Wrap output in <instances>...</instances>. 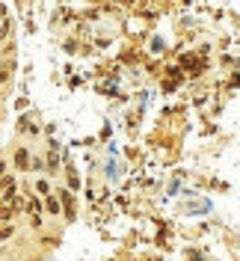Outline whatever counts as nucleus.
<instances>
[{"mask_svg": "<svg viewBox=\"0 0 240 261\" xmlns=\"http://www.w3.org/2000/svg\"><path fill=\"white\" fill-rule=\"evenodd\" d=\"M54 190H57V199L65 205V217H68V220H74V199H71V193H68L65 187H54Z\"/></svg>", "mask_w": 240, "mask_h": 261, "instance_id": "obj_1", "label": "nucleus"}, {"mask_svg": "<svg viewBox=\"0 0 240 261\" xmlns=\"http://www.w3.org/2000/svg\"><path fill=\"white\" fill-rule=\"evenodd\" d=\"M30 163H33V158L27 154V148H15V169L18 172H27Z\"/></svg>", "mask_w": 240, "mask_h": 261, "instance_id": "obj_2", "label": "nucleus"}, {"mask_svg": "<svg viewBox=\"0 0 240 261\" xmlns=\"http://www.w3.org/2000/svg\"><path fill=\"white\" fill-rule=\"evenodd\" d=\"M45 211H48V214H54V217H57V214L63 211V202H60L57 196H48V199H45Z\"/></svg>", "mask_w": 240, "mask_h": 261, "instance_id": "obj_3", "label": "nucleus"}, {"mask_svg": "<svg viewBox=\"0 0 240 261\" xmlns=\"http://www.w3.org/2000/svg\"><path fill=\"white\" fill-rule=\"evenodd\" d=\"M60 169V158H57V143H50V154H48V172Z\"/></svg>", "mask_w": 240, "mask_h": 261, "instance_id": "obj_4", "label": "nucleus"}, {"mask_svg": "<svg viewBox=\"0 0 240 261\" xmlns=\"http://www.w3.org/2000/svg\"><path fill=\"white\" fill-rule=\"evenodd\" d=\"M36 190H39V196H45V199H48V196H50V184L45 178H39V181H36Z\"/></svg>", "mask_w": 240, "mask_h": 261, "instance_id": "obj_5", "label": "nucleus"}, {"mask_svg": "<svg viewBox=\"0 0 240 261\" xmlns=\"http://www.w3.org/2000/svg\"><path fill=\"white\" fill-rule=\"evenodd\" d=\"M45 169H48V166L42 163V158H33V163H30V172H39V175H42Z\"/></svg>", "mask_w": 240, "mask_h": 261, "instance_id": "obj_6", "label": "nucleus"}, {"mask_svg": "<svg viewBox=\"0 0 240 261\" xmlns=\"http://www.w3.org/2000/svg\"><path fill=\"white\" fill-rule=\"evenodd\" d=\"M68 187H71V190H77V187H80V181H77V172H74L71 166H68Z\"/></svg>", "mask_w": 240, "mask_h": 261, "instance_id": "obj_7", "label": "nucleus"}, {"mask_svg": "<svg viewBox=\"0 0 240 261\" xmlns=\"http://www.w3.org/2000/svg\"><path fill=\"white\" fill-rule=\"evenodd\" d=\"M12 231H15L12 223H3V241H9V238H12Z\"/></svg>", "mask_w": 240, "mask_h": 261, "instance_id": "obj_8", "label": "nucleus"}, {"mask_svg": "<svg viewBox=\"0 0 240 261\" xmlns=\"http://www.w3.org/2000/svg\"><path fill=\"white\" fill-rule=\"evenodd\" d=\"M30 226L33 228H42V217H39V214H36V217H30Z\"/></svg>", "mask_w": 240, "mask_h": 261, "instance_id": "obj_9", "label": "nucleus"}]
</instances>
